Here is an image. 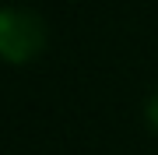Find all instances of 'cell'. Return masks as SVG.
Here are the masks:
<instances>
[{
    "label": "cell",
    "instance_id": "cell-1",
    "mask_svg": "<svg viewBox=\"0 0 158 155\" xmlns=\"http://www.w3.org/2000/svg\"><path fill=\"white\" fill-rule=\"evenodd\" d=\"M49 46V25L32 7L4 4L0 7V63L25 67L35 63Z\"/></svg>",
    "mask_w": 158,
    "mask_h": 155
},
{
    "label": "cell",
    "instance_id": "cell-2",
    "mask_svg": "<svg viewBox=\"0 0 158 155\" xmlns=\"http://www.w3.org/2000/svg\"><path fill=\"white\" fill-rule=\"evenodd\" d=\"M144 123L151 127V131L158 134V88L151 95H148V102H144Z\"/></svg>",
    "mask_w": 158,
    "mask_h": 155
}]
</instances>
